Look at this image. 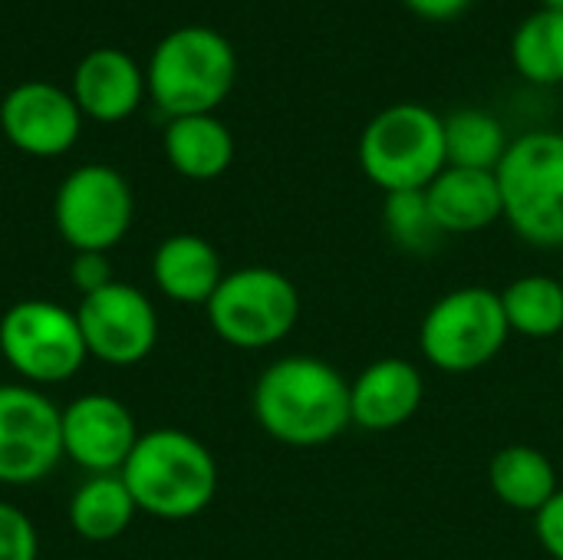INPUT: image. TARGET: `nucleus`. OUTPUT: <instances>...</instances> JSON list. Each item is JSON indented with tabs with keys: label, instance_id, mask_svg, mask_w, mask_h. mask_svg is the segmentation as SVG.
Segmentation results:
<instances>
[{
	"label": "nucleus",
	"instance_id": "393cba45",
	"mask_svg": "<svg viewBox=\"0 0 563 560\" xmlns=\"http://www.w3.org/2000/svg\"><path fill=\"white\" fill-rule=\"evenodd\" d=\"M40 535L33 521L16 508L0 502V560H36Z\"/></svg>",
	"mask_w": 563,
	"mask_h": 560
},
{
	"label": "nucleus",
	"instance_id": "dca6fc26",
	"mask_svg": "<svg viewBox=\"0 0 563 560\" xmlns=\"http://www.w3.org/2000/svg\"><path fill=\"white\" fill-rule=\"evenodd\" d=\"M426 198L442 234H478L505 218L495 172L445 165L426 188Z\"/></svg>",
	"mask_w": 563,
	"mask_h": 560
},
{
	"label": "nucleus",
	"instance_id": "7c9ffc66",
	"mask_svg": "<svg viewBox=\"0 0 563 560\" xmlns=\"http://www.w3.org/2000/svg\"><path fill=\"white\" fill-rule=\"evenodd\" d=\"M561 284H563V277H561Z\"/></svg>",
	"mask_w": 563,
	"mask_h": 560
},
{
	"label": "nucleus",
	"instance_id": "f8f14e48",
	"mask_svg": "<svg viewBox=\"0 0 563 560\" xmlns=\"http://www.w3.org/2000/svg\"><path fill=\"white\" fill-rule=\"evenodd\" d=\"M63 459L89 475H119L139 442L135 416L109 393H86L59 409Z\"/></svg>",
	"mask_w": 563,
	"mask_h": 560
},
{
	"label": "nucleus",
	"instance_id": "423d86ee",
	"mask_svg": "<svg viewBox=\"0 0 563 560\" xmlns=\"http://www.w3.org/2000/svg\"><path fill=\"white\" fill-rule=\"evenodd\" d=\"M211 330L234 350H267L287 340L300 320L297 284L264 264L238 267L224 274L208 300Z\"/></svg>",
	"mask_w": 563,
	"mask_h": 560
},
{
	"label": "nucleus",
	"instance_id": "20e7f679",
	"mask_svg": "<svg viewBox=\"0 0 563 560\" xmlns=\"http://www.w3.org/2000/svg\"><path fill=\"white\" fill-rule=\"evenodd\" d=\"M495 175L511 231L531 248H563V132L534 129L511 139Z\"/></svg>",
	"mask_w": 563,
	"mask_h": 560
},
{
	"label": "nucleus",
	"instance_id": "6ab92c4d",
	"mask_svg": "<svg viewBox=\"0 0 563 560\" xmlns=\"http://www.w3.org/2000/svg\"><path fill=\"white\" fill-rule=\"evenodd\" d=\"M492 492L511 512L538 515L561 488L554 462L534 446H505L488 465Z\"/></svg>",
	"mask_w": 563,
	"mask_h": 560
},
{
	"label": "nucleus",
	"instance_id": "4be33fe9",
	"mask_svg": "<svg viewBox=\"0 0 563 560\" xmlns=\"http://www.w3.org/2000/svg\"><path fill=\"white\" fill-rule=\"evenodd\" d=\"M445 122V162L455 168L495 172L511 145L498 116L485 109H459Z\"/></svg>",
	"mask_w": 563,
	"mask_h": 560
},
{
	"label": "nucleus",
	"instance_id": "f03ea898",
	"mask_svg": "<svg viewBox=\"0 0 563 560\" xmlns=\"http://www.w3.org/2000/svg\"><path fill=\"white\" fill-rule=\"evenodd\" d=\"M119 475L135 508L162 521L198 518L218 495V462L211 449L181 429L139 436Z\"/></svg>",
	"mask_w": 563,
	"mask_h": 560
},
{
	"label": "nucleus",
	"instance_id": "1a4fd4ad",
	"mask_svg": "<svg viewBox=\"0 0 563 560\" xmlns=\"http://www.w3.org/2000/svg\"><path fill=\"white\" fill-rule=\"evenodd\" d=\"M135 198L122 172L112 165H79L73 168L53 201V218L59 238L79 254L112 251L132 228Z\"/></svg>",
	"mask_w": 563,
	"mask_h": 560
},
{
	"label": "nucleus",
	"instance_id": "c756f323",
	"mask_svg": "<svg viewBox=\"0 0 563 560\" xmlns=\"http://www.w3.org/2000/svg\"><path fill=\"white\" fill-rule=\"evenodd\" d=\"M561 376H563V347H561Z\"/></svg>",
	"mask_w": 563,
	"mask_h": 560
},
{
	"label": "nucleus",
	"instance_id": "aec40b11",
	"mask_svg": "<svg viewBox=\"0 0 563 560\" xmlns=\"http://www.w3.org/2000/svg\"><path fill=\"white\" fill-rule=\"evenodd\" d=\"M135 512L122 475H89L69 498V528L82 541L106 545L129 531Z\"/></svg>",
	"mask_w": 563,
	"mask_h": 560
},
{
	"label": "nucleus",
	"instance_id": "7ed1b4c3",
	"mask_svg": "<svg viewBox=\"0 0 563 560\" xmlns=\"http://www.w3.org/2000/svg\"><path fill=\"white\" fill-rule=\"evenodd\" d=\"M238 79L231 40L211 26H178L152 50L145 86L168 119L214 112Z\"/></svg>",
	"mask_w": 563,
	"mask_h": 560
},
{
	"label": "nucleus",
	"instance_id": "a878e982",
	"mask_svg": "<svg viewBox=\"0 0 563 560\" xmlns=\"http://www.w3.org/2000/svg\"><path fill=\"white\" fill-rule=\"evenodd\" d=\"M69 281L73 287L86 297V294H96L99 287L112 284V271H109V257L106 254H92V251H79L69 264Z\"/></svg>",
	"mask_w": 563,
	"mask_h": 560
},
{
	"label": "nucleus",
	"instance_id": "ddd939ff",
	"mask_svg": "<svg viewBox=\"0 0 563 560\" xmlns=\"http://www.w3.org/2000/svg\"><path fill=\"white\" fill-rule=\"evenodd\" d=\"M0 125L13 149L33 158L66 155L82 129L73 92L49 83H20L0 102Z\"/></svg>",
	"mask_w": 563,
	"mask_h": 560
},
{
	"label": "nucleus",
	"instance_id": "0eeeda50",
	"mask_svg": "<svg viewBox=\"0 0 563 560\" xmlns=\"http://www.w3.org/2000/svg\"><path fill=\"white\" fill-rule=\"evenodd\" d=\"M501 294L492 287H455L439 297L419 327V350L439 373H475L488 366L508 343Z\"/></svg>",
	"mask_w": 563,
	"mask_h": 560
},
{
	"label": "nucleus",
	"instance_id": "5701e85b",
	"mask_svg": "<svg viewBox=\"0 0 563 560\" xmlns=\"http://www.w3.org/2000/svg\"><path fill=\"white\" fill-rule=\"evenodd\" d=\"M511 63L528 83H563V13L544 7L528 13L511 36Z\"/></svg>",
	"mask_w": 563,
	"mask_h": 560
},
{
	"label": "nucleus",
	"instance_id": "f3484780",
	"mask_svg": "<svg viewBox=\"0 0 563 560\" xmlns=\"http://www.w3.org/2000/svg\"><path fill=\"white\" fill-rule=\"evenodd\" d=\"M152 281L175 304L208 307L218 284L224 281V264L208 238L172 234L152 254Z\"/></svg>",
	"mask_w": 563,
	"mask_h": 560
},
{
	"label": "nucleus",
	"instance_id": "4468645a",
	"mask_svg": "<svg viewBox=\"0 0 563 560\" xmlns=\"http://www.w3.org/2000/svg\"><path fill=\"white\" fill-rule=\"evenodd\" d=\"M422 396L426 380L419 366L402 356H383L350 383L353 426L363 432H393L419 413Z\"/></svg>",
	"mask_w": 563,
	"mask_h": 560
},
{
	"label": "nucleus",
	"instance_id": "cd10ccee",
	"mask_svg": "<svg viewBox=\"0 0 563 560\" xmlns=\"http://www.w3.org/2000/svg\"><path fill=\"white\" fill-rule=\"evenodd\" d=\"M402 3L422 20H455L472 7V0H402Z\"/></svg>",
	"mask_w": 563,
	"mask_h": 560
},
{
	"label": "nucleus",
	"instance_id": "39448f33",
	"mask_svg": "<svg viewBox=\"0 0 563 560\" xmlns=\"http://www.w3.org/2000/svg\"><path fill=\"white\" fill-rule=\"evenodd\" d=\"M445 165V122L422 102L386 106L360 135V168L386 195L426 191Z\"/></svg>",
	"mask_w": 563,
	"mask_h": 560
},
{
	"label": "nucleus",
	"instance_id": "2eb2a0df",
	"mask_svg": "<svg viewBox=\"0 0 563 560\" xmlns=\"http://www.w3.org/2000/svg\"><path fill=\"white\" fill-rule=\"evenodd\" d=\"M145 89V73L129 53L115 46H99L79 59L69 92L86 119L122 122L139 109Z\"/></svg>",
	"mask_w": 563,
	"mask_h": 560
},
{
	"label": "nucleus",
	"instance_id": "bb28decb",
	"mask_svg": "<svg viewBox=\"0 0 563 560\" xmlns=\"http://www.w3.org/2000/svg\"><path fill=\"white\" fill-rule=\"evenodd\" d=\"M534 535L554 560H563V488L534 515Z\"/></svg>",
	"mask_w": 563,
	"mask_h": 560
},
{
	"label": "nucleus",
	"instance_id": "9d476101",
	"mask_svg": "<svg viewBox=\"0 0 563 560\" xmlns=\"http://www.w3.org/2000/svg\"><path fill=\"white\" fill-rule=\"evenodd\" d=\"M59 409L36 386H0V485H36L59 465Z\"/></svg>",
	"mask_w": 563,
	"mask_h": 560
},
{
	"label": "nucleus",
	"instance_id": "f257e3e1",
	"mask_svg": "<svg viewBox=\"0 0 563 560\" xmlns=\"http://www.w3.org/2000/svg\"><path fill=\"white\" fill-rule=\"evenodd\" d=\"M254 419L280 446H327L353 426L350 383L327 360L280 356L254 383Z\"/></svg>",
	"mask_w": 563,
	"mask_h": 560
},
{
	"label": "nucleus",
	"instance_id": "a211bd4d",
	"mask_svg": "<svg viewBox=\"0 0 563 560\" xmlns=\"http://www.w3.org/2000/svg\"><path fill=\"white\" fill-rule=\"evenodd\" d=\"M165 158L178 175H185L191 182H211L231 168L234 135L214 112L168 119Z\"/></svg>",
	"mask_w": 563,
	"mask_h": 560
},
{
	"label": "nucleus",
	"instance_id": "b1692460",
	"mask_svg": "<svg viewBox=\"0 0 563 560\" xmlns=\"http://www.w3.org/2000/svg\"><path fill=\"white\" fill-rule=\"evenodd\" d=\"M383 221H386L389 238L409 254H426L445 238L439 231L432 211H429L426 191H393V195H386Z\"/></svg>",
	"mask_w": 563,
	"mask_h": 560
},
{
	"label": "nucleus",
	"instance_id": "6e6552de",
	"mask_svg": "<svg viewBox=\"0 0 563 560\" xmlns=\"http://www.w3.org/2000/svg\"><path fill=\"white\" fill-rule=\"evenodd\" d=\"M0 353L26 386H59L89 360L76 310L40 297L0 317Z\"/></svg>",
	"mask_w": 563,
	"mask_h": 560
},
{
	"label": "nucleus",
	"instance_id": "9b49d317",
	"mask_svg": "<svg viewBox=\"0 0 563 560\" xmlns=\"http://www.w3.org/2000/svg\"><path fill=\"white\" fill-rule=\"evenodd\" d=\"M86 353L109 366H135L152 356L158 343V314L148 294L112 281L86 294L76 307Z\"/></svg>",
	"mask_w": 563,
	"mask_h": 560
},
{
	"label": "nucleus",
	"instance_id": "c85d7f7f",
	"mask_svg": "<svg viewBox=\"0 0 563 560\" xmlns=\"http://www.w3.org/2000/svg\"><path fill=\"white\" fill-rule=\"evenodd\" d=\"M541 7H544V10H558V13H563V0H541Z\"/></svg>",
	"mask_w": 563,
	"mask_h": 560
},
{
	"label": "nucleus",
	"instance_id": "412c9836",
	"mask_svg": "<svg viewBox=\"0 0 563 560\" xmlns=\"http://www.w3.org/2000/svg\"><path fill=\"white\" fill-rule=\"evenodd\" d=\"M501 294L505 320L511 333L531 340H551L563 333V284L548 274H528L511 281Z\"/></svg>",
	"mask_w": 563,
	"mask_h": 560
}]
</instances>
